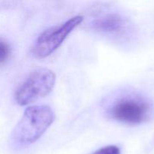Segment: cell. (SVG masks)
<instances>
[{
	"label": "cell",
	"mask_w": 154,
	"mask_h": 154,
	"mask_svg": "<svg viewBox=\"0 0 154 154\" xmlns=\"http://www.w3.org/2000/svg\"><path fill=\"white\" fill-rule=\"evenodd\" d=\"M111 120L131 126L142 124L153 115V106L146 96L135 91H121L108 98L103 105Z\"/></svg>",
	"instance_id": "1"
},
{
	"label": "cell",
	"mask_w": 154,
	"mask_h": 154,
	"mask_svg": "<svg viewBox=\"0 0 154 154\" xmlns=\"http://www.w3.org/2000/svg\"><path fill=\"white\" fill-rule=\"evenodd\" d=\"M55 120V114L48 105H33L27 108L15 126L11 141L17 147L36 142Z\"/></svg>",
	"instance_id": "2"
},
{
	"label": "cell",
	"mask_w": 154,
	"mask_h": 154,
	"mask_svg": "<svg viewBox=\"0 0 154 154\" xmlns=\"http://www.w3.org/2000/svg\"><path fill=\"white\" fill-rule=\"evenodd\" d=\"M56 79L55 73L49 69H39L32 72L16 90L17 104L25 106L45 97L53 90Z\"/></svg>",
	"instance_id": "3"
},
{
	"label": "cell",
	"mask_w": 154,
	"mask_h": 154,
	"mask_svg": "<svg viewBox=\"0 0 154 154\" xmlns=\"http://www.w3.org/2000/svg\"><path fill=\"white\" fill-rule=\"evenodd\" d=\"M83 20L84 17L75 16L62 24L45 30L32 46V54L37 59L49 57L60 48L67 36Z\"/></svg>",
	"instance_id": "4"
},
{
	"label": "cell",
	"mask_w": 154,
	"mask_h": 154,
	"mask_svg": "<svg viewBox=\"0 0 154 154\" xmlns=\"http://www.w3.org/2000/svg\"><path fill=\"white\" fill-rule=\"evenodd\" d=\"M93 30L111 37H124L132 31L130 23L118 14H105L95 18L91 23Z\"/></svg>",
	"instance_id": "5"
},
{
	"label": "cell",
	"mask_w": 154,
	"mask_h": 154,
	"mask_svg": "<svg viewBox=\"0 0 154 154\" xmlns=\"http://www.w3.org/2000/svg\"><path fill=\"white\" fill-rule=\"evenodd\" d=\"M11 54L10 45L5 39L0 38V65H3L9 60Z\"/></svg>",
	"instance_id": "6"
},
{
	"label": "cell",
	"mask_w": 154,
	"mask_h": 154,
	"mask_svg": "<svg viewBox=\"0 0 154 154\" xmlns=\"http://www.w3.org/2000/svg\"><path fill=\"white\" fill-rule=\"evenodd\" d=\"M120 147L116 145H109L106 147H102L96 151H95L93 154H120Z\"/></svg>",
	"instance_id": "7"
}]
</instances>
